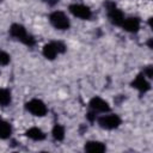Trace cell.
I'll use <instances>...</instances> for the list:
<instances>
[{
    "mask_svg": "<svg viewBox=\"0 0 153 153\" xmlns=\"http://www.w3.org/2000/svg\"><path fill=\"white\" fill-rule=\"evenodd\" d=\"M11 133H12L11 126L6 121H2L0 118V139H8L11 136Z\"/></svg>",
    "mask_w": 153,
    "mask_h": 153,
    "instance_id": "4fadbf2b",
    "label": "cell"
},
{
    "mask_svg": "<svg viewBox=\"0 0 153 153\" xmlns=\"http://www.w3.org/2000/svg\"><path fill=\"white\" fill-rule=\"evenodd\" d=\"M121 26L128 32H137L140 29V20L136 17H130V18L123 19Z\"/></svg>",
    "mask_w": 153,
    "mask_h": 153,
    "instance_id": "52a82bcc",
    "label": "cell"
},
{
    "mask_svg": "<svg viewBox=\"0 0 153 153\" xmlns=\"http://www.w3.org/2000/svg\"><path fill=\"white\" fill-rule=\"evenodd\" d=\"M25 135L32 140H36V141H39V140H43L45 137V134L39 129V128H36V127H32L30 129H27L25 131Z\"/></svg>",
    "mask_w": 153,
    "mask_h": 153,
    "instance_id": "8fae6325",
    "label": "cell"
},
{
    "mask_svg": "<svg viewBox=\"0 0 153 153\" xmlns=\"http://www.w3.org/2000/svg\"><path fill=\"white\" fill-rule=\"evenodd\" d=\"M53 137L57 141H62L65 139V128L60 124H55L53 128Z\"/></svg>",
    "mask_w": 153,
    "mask_h": 153,
    "instance_id": "5bb4252c",
    "label": "cell"
},
{
    "mask_svg": "<svg viewBox=\"0 0 153 153\" xmlns=\"http://www.w3.org/2000/svg\"><path fill=\"white\" fill-rule=\"evenodd\" d=\"M106 10H108V17L110 19V22L115 25H121L124 17H123V13L121 10H118L116 7V5L111 1H108L106 2Z\"/></svg>",
    "mask_w": 153,
    "mask_h": 153,
    "instance_id": "277c9868",
    "label": "cell"
},
{
    "mask_svg": "<svg viewBox=\"0 0 153 153\" xmlns=\"http://www.w3.org/2000/svg\"><path fill=\"white\" fill-rule=\"evenodd\" d=\"M57 54H59V53H57V50H56V47H55L54 42H53V43H48V44H45V45L43 47V55H44L48 60H54Z\"/></svg>",
    "mask_w": 153,
    "mask_h": 153,
    "instance_id": "7c38bea8",
    "label": "cell"
},
{
    "mask_svg": "<svg viewBox=\"0 0 153 153\" xmlns=\"http://www.w3.org/2000/svg\"><path fill=\"white\" fill-rule=\"evenodd\" d=\"M131 86L135 87V88H137L140 92H147V91L151 88V85H149V82L146 80L143 73H140V74L136 75V78H135V79L133 80V82H131Z\"/></svg>",
    "mask_w": 153,
    "mask_h": 153,
    "instance_id": "ba28073f",
    "label": "cell"
},
{
    "mask_svg": "<svg viewBox=\"0 0 153 153\" xmlns=\"http://www.w3.org/2000/svg\"><path fill=\"white\" fill-rule=\"evenodd\" d=\"M98 124L104 129H115L121 124V118L117 115H106L98 118Z\"/></svg>",
    "mask_w": 153,
    "mask_h": 153,
    "instance_id": "5b68a950",
    "label": "cell"
},
{
    "mask_svg": "<svg viewBox=\"0 0 153 153\" xmlns=\"http://www.w3.org/2000/svg\"><path fill=\"white\" fill-rule=\"evenodd\" d=\"M90 106L92 110L94 111H99V112H105L110 110V106L108 104V102H105L104 99L99 98V97H94L90 100Z\"/></svg>",
    "mask_w": 153,
    "mask_h": 153,
    "instance_id": "9c48e42d",
    "label": "cell"
},
{
    "mask_svg": "<svg viewBox=\"0 0 153 153\" xmlns=\"http://www.w3.org/2000/svg\"><path fill=\"white\" fill-rule=\"evenodd\" d=\"M84 149L88 153H102V152H105L106 147L104 143H102L99 141H87L85 143Z\"/></svg>",
    "mask_w": 153,
    "mask_h": 153,
    "instance_id": "30bf717a",
    "label": "cell"
},
{
    "mask_svg": "<svg viewBox=\"0 0 153 153\" xmlns=\"http://www.w3.org/2000/svg\"><path fill=\"white\" fill-rule=\"evenodd\" d=\"M69 12L73 16L80 18V19H90L91 16H92L91 10L87 6L80 5V4H73V5H71L69 6Z\"/></svg>",
    "mask_w": 153,
    "mask_h": 153,
    "instance_id": "8992f818",
    "label": "cell"
},
{
    "mask_svg": "<svg viewBox=\"0 0 153 153\" xmlns=\"http://www.w3.org/2000/svg\"><path fill=\"white\" fill-rule=\"evenodd\" d=\"M10 62V55L4 51V50H0V65L1 66H5Z\"/></svg>",
    "mask_w": 153,
    "mask_h": 153,
    "instance_id": "2e32d148",
    "label": "cell"
},
{
    "mask_svg": "<svg viewBox=\"0 0 153 153\" xmlns=\"http://www.w3.org/2000/svg\"><path fill=\"white\" fill-rule=\"evenodd\" d=\"M143 75L145 76H147V78H152L153 76V72H152V66H147L146 67V69L143 71Z\"/></svg>",
    "mask_w": 153,
    "mask_h": 153,
    "instance_id": "ac0fdd59",
    "label": "cell"
},
{
    "mask_svg": "<svg viewBox=\"0 0 153 153\" xmlns=\"http://www.w3.org/2000/svg\"><path fill=\"white\" fill-rule=\"evenodd\" d=\"M148 47L152 49V38H149V41H148Z\"/></svg>",
    "mask_w": 153,
    "mask_h": 153,
    "instance_id": "d6986e66",
    "label": "cell"
},
{
    "mask_svg": "<svg viewBox=\"0 0 153 153\" xmlns=\"http://www.w3.org/2000/svg\"><path fill=\"white\" fill-rule=\"evenodd\" d=\"M25 108L29 112H31L35 116H39V117L44 116L48 111L45 104L39 99H31L30 102H27L25 104Z\"/></svg>",
    "mask_w": 153,
    "mask_h": 153,
    "instance_id": "3957f363",
    "label": "cell"
},
{
    "mask_svg": "<svg viewBox=\"0 0 153 153\" xmlns=\"http://www.w3.org/2000/svg\"><path fill=\"white\" fill-rule=\"evenodd\" d=\"M10 35L17 39H19L20 42H23L24 44L29 45V47H32L35 44V38L29 35L25 30V27L20 24H12L11 27H10Z\"/></svg>",
    "mask_w": 153,
    "mask_h": 153,
    "instance_id": "6da1fadb",
    "label": "cell"
},
{
    "mask_svg": "<svg viewBox=\"0 0 153 153\" xmlns=\"http://www.w3.org/2000/svg\"><path fill=\"white\" fill-rule=\"evenodd\" d=\"M49 20L53 24V26L59 29V30H67L69 27V25H71L67 16L63 12H60V11L53 12L49 16Z\"/></svg>",
    "mask_w": 153,
    "mask_h": 153,
    "instance_id": "7a4b0ae2",
    "label": "cell"
},
{
    "mask_svg": "<svg viewBox=\"0 0 153 153\" xmlns=\"http://www.w3.org/2000/svg\"><path fill=\"white\" fill-rule=\"evenodd\" d=\"M11 103V93L6 88H0V105H8Z\"/></svg>",
    "mask_w": 153,
    "mask_h": 153,
    "instance_id": "9a60e30c",
    "label": "cell"
},
{
    "mask_svg": "<svg viewBox=\"0 0 153 153\" xmlns=\"http://www.w3.org/2000/svg\"><path fill=\"white\" fill-rule=\"evenodd\" d=\"M54 44H55V47H56L57 53H65V51H66V47H65L63 43H61V42H54Z\"/></svg>",
    "mask_w": 153,
    "mask_h": 153,
    "instance_id": "e0dca14e",
    "label": "cell"
}]
</instances>
